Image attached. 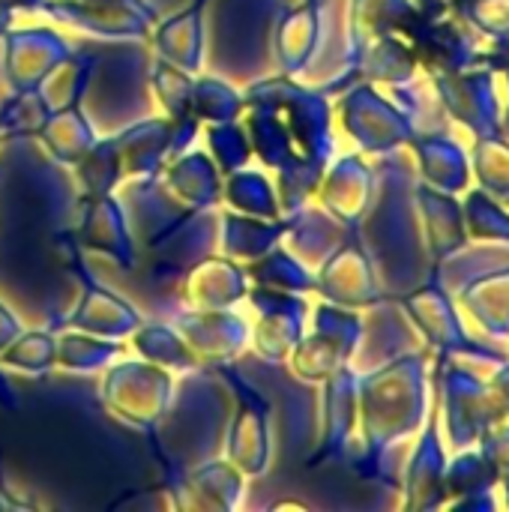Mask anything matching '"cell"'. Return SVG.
I'll return each instance as SVG.
<instances>
[{"label": "cell", "instance_id": "6da1fadb", "mask_svg": "<svg viewBox=\"0 0 509 512\" xmlns=\"http://www.w3.org/2000/svg\"><path fill=\"white\" fill-rule=\"evenodd\" d=\"M171 378L159 366L147 363H123L105 381V402L114 408L120 420L135 426H147L159 420L165 405L171 402Z\"/></svg>", "mask_w": 509, "mask_h": 512}, {"label": "cell", "instance_id": "7a4b0ae2", "mask_svg": "<svg viewBox=\"0 0 509 512\" xmlns=\"http://www.w3.org/2000/svg\"><path fill=\"white\" fill-rule=\"evenodd\" d=\"M69 57L66 42L51 30H24L9 39L6 69L18 90L39 87Z\"/></svg>", "mask_w": 509, "mask_h": 512}, {"label": "cell", "instance_id": "3957f363", "mask_svg": "<svg viewBox=\"0 0 509 512\" xmlns=\"http://www.w3.org/2000/svg\"><path fill=\"white\" fill-rule=\"evenodd\" d=\"M174 144V120H147L114 138L120 174L141 177L150 174Z\"/></svg>", "mask_w": 509, "mask_h": 512}, {"label": "cell", "instance_id": "277c9868", "mask_svg": "<svg viewBox=\"0 0 509 512\" xmlns=\"http://www.w3.org/2000/svg\"><path fill=\"white\" fill-rule=\"evenodd\" d=\"M72 324L81 327V330H90L96 336H111V339H120L132 330H138V315L129 303L117 300L114 294L108 291H90L81 303V309L72 315Z\"/></svg>", "mask_w": 509, "mask_h": 512}, {"label": "cell", "instance_id": "5b68a950", "mask_svg": "<svg viewBox=\"0 0 509 512\" xmlns=\"http://www.w3.org/2000/svg\"><path fill=\"white\" fill-rule=\"evenodd\" d=\"M39 132H42L45 147H51V156L60 162H69V165H75L96 144L87 120L72 108H60V111L48 114V120L42 123Z\"/></svg>", "mask_w": 509, "mask_h": 512}, {"label": "cell", "instance_id": "8992f818", "mask_svg": "<svg viewBox=\"0 0 509 512\" xmlns=\"http://www.w3.org/2000/svg\"><path fill=\"white\" fill-rule=\"evenodd\" d=\"M87 246L99 249V252H111L117 258H123L126 264L132 261V246H129V234L123 228V216L117 210V204H111L108 195H93L90 198V216H87Z\"/></svg>", "mask_w": 509, "mask_h": 512}, {"label": "cell", "instance_id": "52a82bcc", "mask_svg": "<svg viewBox=\"0 0 509 512\" xmlns=\"http://www.w3.org/2000/svg\"><path fill=\"white\" fill-rule=\"evenodd\" d=\"M156 48L159 54L171 63L180 66L186 72H195L201 66V27H198V15L186 12L180 18H174L171 24H162L156 33Z\"/></svg>", "mask_w": 509, "mask_h": 512}, {"label": "cell", "instance_id": "ba28073f", "mask_svg": "<svg viewBox=\"0 0 509 512\" xmlns=\"http://www.w3.org/2000/svg\"><path fill=\"white\" fill-rule=\"evenodd\" d=\"M135 348L141 351V357H147L156 366H168V369H192L198 360L189 348V342L183 336H177L168 327H141L135 333Z\"/></svg>", "mask_w": 509, "mask_h": 512}, {"label": "cell", "instance_id": "9c48e42d", "mask_svg": "<svg viewBox=\"0 0 509 512\" xmlns=\"http://www.w3.org/2000/svg\"><path fill=\"white\" fill-rule=\"evenodd\" d=\"M75 168H78V177H81V183H84V189L90 195H108L117 186V180H123L114 141H96L75 162Z\"/></svg>", "mask_w": 509, "mask_h": 512}, {"label": "cell", "instance_id": "30bf717a", "mask_svg": "<svg viewBox=\"0 0 509 512\" xmlns=\"http://www.w3.org/2000/svg\"><path fill=\"white\" fill-rule=\"evenodd\" d=\"M114 354H117V345H114V342L81 339V336H63V339L57 342L54 366L75 369V372H90V369H99L102 363H108Z\"/></svg>", "mask_w": 509, "mask_h": 512}, {"label": "cell", "instance_id": "8fae6325", "mask_svg": "<svg viewBox=\"0 0 509 512\" xmlns=\"http://www.w3.org/2000/svg\"><path fill=\"white\" fill-rule=\"evenodd\" d=\"M54 357H57V342L45 333H27L15 345H6L0 351V360L21 372H42L54 366Z\"/></svg>", "mask_w": 509, "mask_h": 512}, {"label": "cell", "instance_id": "7c38bea8", "mask_svg": "<svg viewBox=\"0 0 509 512\" xmlns=\"http://www.w3.org/2000/svg\"><path fill=\"white\" fill-rule=\"evenodd\" d=\"M204 156L195 153V156H183L171 165L168 177H171V192L177 198H183V204H192V207H204L207 195H210V186L213 180H204Z\"/></svg>", "mask_w": 509, "mask_h": 512}, {"label": "cell", "instance_id": "4fadbf2b", "mask_svg": "<svg viewBox=\"0 0 509 512\" xmlns=\"http://www.w3.org/2000/svg\"><path fill=\"white\" fill-rule=\"evenodd\" d=\"M12 336H18V324H15V318L0 306V351L9 345V339Z\"/></svg>", "mask_w": 509, "mask_h": 512}, {"label": "cell", "instance_id": "5bb4252c", "mask_svg": "<svg viewBox=\"0 0 509 512\" xmlns=\"http://www.w3.org/2000/svg\"><path fill=\"white\" fill-rule=\"evenodd\" d=\"M36 3H45V0H0V9L9 12V9H15V6H24V9H27V6H36Z\"/></svg>", "mask_w": 509, "mask_h": 512}]
</instances>
